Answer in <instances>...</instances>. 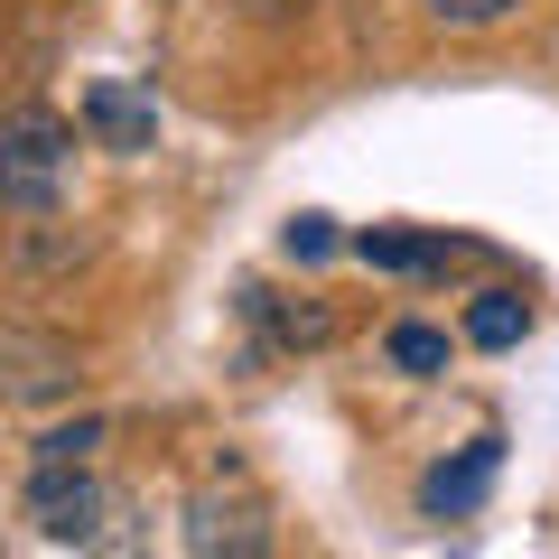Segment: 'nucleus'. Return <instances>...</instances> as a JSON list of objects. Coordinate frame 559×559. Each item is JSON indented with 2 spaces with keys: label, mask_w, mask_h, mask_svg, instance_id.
I'll return each instance as SVG.
<instances>
[{
  "label": "nucleus",
  "mask_w": 559,
  "mask_h": 559,
  "mask_svg": "<svg viewBox=\"0 0 559 559\" xmlns=\"http://www.w3.org/2000/svg\"><path fill=\"white\" fill-rule=\"evenodd\" d=\"M66 178H75V121L47 103H10L0 112V205L20 224H47L66 205Z\"/></svg>",
  "instance_id": "nucleus-1"
},
{
  "label": "nucleus",
  "mask_w": 559,
  "mask_h": 559,
  "mask_svg": "<svg viewBox=\"0 0 559 559\" xmlns=\"http://www.w3.org/2000/svg\"><path fill=\"white\" fill-rule=\"evenodd\" d=\"M187 550L197 559H261L271 550V495H261L242 466L205 476L197 495H187Z\"/></svg>",
  "instance_id": "nucleus-2"
},
{
  "label": "nucleus",
  "mask_w": 559,
  "mask_h": 559,
  "mask_svg": "<svg viewBox=\"0 0 559 559\" xmlns=\"http://www.w3.org/2000/svg\"><path fill=\"white\" fill-rule=\"evenodd\" d=\"M28 522H38V540H57V550H94L103 522H112V485H103L94 466H38V476H28Z\"/></svg>",
  "instance_id": "nucleus-3"
},
{
  "label": "nucleus",
  "mask_w": 559,
  "mask_h": 559,
  "mask_svg": "<svg viewBox=\"0 0 559 559\" xmlns=\"http://www.w3.org/2000/svg\"><path fill=\"white\" fill-rule=\"evenodd\" d=\"M75 392V345L47 326H0V401H57Z\"/></svg>",
  "instance_id": "nucleus-4"
},
{
  "label": "nucleus",
  "mask_w": 559,
  "mask_h": 559,
  "mask_svg": "<svg viewBox=\"0 0 559 559\" xmlns=\"http://www.w3.org/2000/svg\"><path fill=\"white\" fill-rule=\"evenodd\" d=\"M84 131H94V150L140 159V150L159 140V112H150V94H140L131 75H94V84H84Z\"/></svg>",
  "instance_id": "nucleus-5"
},
{
  "label": "nucleus",
  "mask_w": 559,
  "mask_h": 559,
  "mask_svg": "<svg viewBox=\"0 0 559 559\" xmlns=\"http://www.w3.org/2000/svg\"><path fill=\"white\" fill-rule=\"evenodd\" d=\"M495 466H503V448H495V439H476L466 457L429 466V485H419V513H429V522H466V513L485 503V485H495Z\"/></svg>",
  "instance_id": "nucleus-6"
},
{
  "label": "nucleus",
  "mask_w": 559,
  "mask_h": 559,
  "mask_svg": "<svg viewBox=\"0 0 559 559\" xmlns=\"http://www.w3.org/2000/svg\"><path fill=\"white\" fill-rule=\"evenodd\" d=\"M355 252L373 261V271H448V261H476V242H457V234H355Z\"/></svg>",
  "instance_id": "nucleus-7"
},
{
  "label": "nucleus",
  "mask_w": 559,
  "mask_h": 559,
  "mask_svg": "<svg viewBox=\"0 0 559 559\" xmlns=\"http://www.w3.org/2000/svg\"><path fill=\"white\" fill-rule=\"evenodd\" d=\"M522 326H532V308H522V289H485V299L466 308V345H485V355H503V345H522Z\"/></svg>",
  "instance_id": "nucleus-8"
},
{
  "label": "nucleus",
  "mask_w": 559,
  "mask_h": 559,
  "mask_svg": "<svg viewBox=\"0 0 559 559\" xmlns=\"http://www.w3.org/2000/svg\"><path fill=\"white\" fill-rule=\"evenodd\" d=\"M242 308H252L280 345H326V336H336V318H326V308H280L271 289H242Z\"/></svg>",
  "instance_id": "nucleus-9"
},
{
  "label": "nucleus",
  "mask_w": 559,
  "mask_h": 559,
  "mask_svg": "<svg viewBox=\"0 0 559 559\" xmlns=\"http://www.w3.org/2000/svg\"><path fill=\"white\" fill-rule=\"evenodd\" d=\"M382 355H392L401 373H448V336H439V326H419V318H401L392 336H382Z\"/></svg>",
  "instance_id": "nucleus-10"
},
{
  "label": "nucleus",
  "mask_w": 559,
  "mask_h": 559,
  "mask_svg": "<svg viewBox=\"0 0 559 559\" xmlns=\"http://www.w3.org/2000/svg\"><path fill=\"white\" fill-rule=\"evenodd\" d=\"M94 448H103V419H75V429L38 439V466H94Z\"/></svg>",
  "instance_id": "nucleus-11"
},
{
  "label": "nucleus",
  "mask_w": 559,
  "mask_h": 559,
  "mask_svg": "<svg viewBox=\"0 0 559 559\" xmlns=\"http://www.w3.org/2000/svg\"><path fill=\"white\" fill-rule=\"evenodd\" d=\"M280 252H289V261H326V252H336V224H326V215H289V224H280Z\"/></svg>",
  "instance_id": "nucleus-12"
},
{
  "label": "nucleus",
  "mask_w": 559,
  "mask_h": 559,
  "mask_svg": "<svg viewBox=\"0 0 559 559\" xmlns=\"http://www.w3.org/2000/svg\"><path fill=\"white\" fill-rule=\"evenodd\" d=\"M522 0H429V20H448V28H495V20H513Z\"/></svg>",
  "instance_id": "nucleus-13"
},
{
  "label": "nucleus",
  "mask_w": 559,
  "mask_h": 559,
  "mask_svg": "<svg viewBox=\"0 0 559 559\" xmlns=\"http://www.w3.org/2000/svg\"><path fill=\"white\" fill-rule=\"evenodd\" d=\"M252 10H261V20H280V10H299V0H252Z\"/></svg>",
  "instance_id": "nucleus-14"
}]
</instances>
